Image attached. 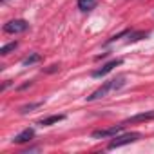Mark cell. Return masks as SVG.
Here are the masks:
<instances>
[{
  "instance_id": "obj_1",
  "label": "cell",
  "mask_w": 154,
  "mask_h": 154,
  "mask_svg": "<svg viewBox=\"0 0 154 154\" xmlns=\"http://www.w3.org/2000/svg\"><path fill=\"white\" fill-rule=\"evenodd\" d=\"M123 85H125V76H118V78H114V80H109V82H105L100 89H96L91 96H87V102H94V100L105 98L107 94L116 93V91H118V89H122Z\"/></svg>"
},
{
  "instance_id": "obj_2",
  "label": "cell",
  "mask_w": 154,
  "mask_h": 154,
  "mask_svg": "<svg viewBox=\"0 0 154 154\" xmlns=\"http://www.w3.org/2000/svg\"><path fill=\"white\" fill-rule=\"evenodd\" d=\"M140 138H141L140 132H127V134H122V136H114V140L109 143V149H118V147L134 143V141H138Z\"/></svg>"
},
{
  "instance_id": "obj_3",
  "label": "cell",
  "mask_w": 154,
  "mask_h": 154,
  "mask_svg": "<svg viewBox=\"0 0 154 154\" xmlns=\"http://www.w3.org/2000/svg\"><path fill=\"white\" fill-rule=\"evenodd\" d=\"M27 27H29V24L26 20H11V22H8L4 26V31L6 33H11V35H17V33L27 31Z\"/></svg>"
},
{
  "instance_id": "obj_4",
  "label": "cell",
  "mask_w": 154,
  "mask_h": 154,
  "mask_svg": "<svg viewBox=\"0 0 154 154\" xmlns=\"http://www.w3.org/2000/svg\"><path fill=\"white\" fill-rule=\"evenodd\" d=\"M123 125H112L109 129H100V131H94L93 132V138H112V136H118L122 132Z\"/></svg>"
},
{
  "instance_id": "obj_5",
  "label": "cell",
  "mask_w": 154,
  "mask_h": 154,
  "mask_svg": "<svg viewBox=\"0 0 154 154\" xmlns=\"http://www.w3.org/2000/svg\"><path fill=\"white\" fill-rule=\"evenodd\" d=\"M122 63H123V60H112V62L105 63L102 69H96V71H93V72H91V76H93V78H100V76H105L107 72H111L114 67H118V65H122Z\"/></svg>"
},
{
  "instance_id": "obj_6",
  "label": "cell",
  "mask_w": 154,
  "mask_h": 154,
  "mask_svg": "<svg viewBox=\"0 0 154 154\" xmlns=\"http://www.w3.org/2000/svg\"><path fill=\"white\" fill-rule=\"evenodd\" d=\"M150 120H154V111H145V112H141V114H136V116L127 118V120L123 122V125H125V123H138V122H150Z\"/></svg>"
},
{
  "instance_id": "obj_7",
  "label": "cell",
  "mask_w": 154,
  "mask_h": 154,
  "mask_svg": "<svg viewBox=\"0 0 154 154\" xmlns=\"http://www.w3.org/2000/svg\"><path fill=\"white\" fill-rule=\"evenodd\" d=\"M35 138V131L33 129H24L20 134H17L15 138H13V143H27V141H31Z\"/></svg>"
},
{
  "instance_id": "obj_8",
  "label": "cell",
  "mask_w": 154,
  "mask_h": 154,
  "mask_svg": "<svg viewBox=\"0 0 154 154\" xmlns=\"http://www.w3.org/2000/svg\"><path fill=\"white\" fill-rule=\"evenodd\" d=\"M96 8V0H78V9L87 13V11H93Z\"/></svg>"
},
{
  "instance_id": "obj_9",
  "label": "cell",
  "mask_w": 154,
  "mask_h": 154,
  "mask_svg": "<svg viewBox=\"0 0 154 154\" xmlns=\"http://www.w3.org/2000/svg\"><path fill=\"white\" fill-rule=\"evenodd\" d=\"M63 118H65L63 114H54V116H49V118H44V120H40V125L47 127V125H53V123H58V122H62Z\"/></svg>"
},
{
  "instance_id": "obj_10",
  "label": "cell",
  "mask_w": 154,
  "mask_h": 154,
  "mask_svg": "<svg viewBox=\"0 0 154 154\" xmlns=\"http://www.w3.org/2000/svg\"><path fill=\"white\" fill-rule=\"evenodd\" d=\"M145 36H147L145 31H140V33H129L127 44H134V42H138V40H141V38H145Z\"/></svg>"
},
{
  "instance_id": "obj_11",
  "label": "cell",
  "mask_w": 154,
  "mask_h": 154,
  "mask_svg": "<svg viewBox=\"0 0 154 154\" xmlns=\"http://www.w3.org/2000/svg\"><path fill=\"white\" fill-rule=\"evenodd\" d=\"M17 47H18V44H17V42H11V44H8V45H4L2 49H0V54L6 56V54H9L11 51H15Z\"/></svg>"
},
{
  "instance_id": "obj_12",
  "label": "cell",
  "mask_w": 154,
  "mask_h": 154,
  "mask_svg": "<svg viewBox=\"0 0 154 154\" xmlns=\"http://www.w3.org/2000/svg\"><path fill=\"white\" fill-rule=\"evenodd\" d=\"M40 54H31V56H27L26 60H24V65H33V63H36V62H40Z\"/></svg>"
},
{
  "instance_id": "obj_13",
  "label": "cell",
  "mask_w": 154,
  "mask_h": 154,
  "mask_svg": "<svg viewBox=\"0 0 154 154\" xmlns=\"http://www.w3.org/2000/svg\"><path fill=\"white\" fill-rule=\"evenodd\" d=\"M38 107H42V102H36V103H29V105H24V107L20 109V112H29V111H33V109H38Z\"/></svg>"
},
{
  "instance_id": "obj_14",
  "label": "cell",
  "mask_w": 154,
  "mask_h": 154,
  "mask_svg": "<svg viewBox=\"0 0 154 154\" xmlns=\"http://www.w3.org/2000/svg\"><path fill=\"white\" fill-rule=\"evenodd\" d=\"M129 33H131V31H129V29H123V31H122V33H118V35H114V36H111V38H109V40H107V44H111V42H116V40H118V38H122V36H125V35H129Z\"/></svg>"
},
{
  "instance_id": "obj_15",
  "label": "cell",
  "mask_w": 154,
  "mask_h": 154,
  "mask_svg": "<svg viewBox=\"0 0 154 154\" xmlns=\"http://www.w3.org/2000/svg\"><path fill=\"white\" fill-rule=\"evenodd\" d=\"M58 69V65H51V69H47V72H54Z\"/></svg>"
},
{
  "instance_id": "obj_16",
  "label": "cell",
  "mask_w": 154,
  "mask_h": 154,
  "mask_svg": "<svg viewBox=\"0 0 154 154\" xmlns=\"http://www.w3.org/2000/svg\"><path fill=\"white\" fill-rule=\"evenodd\" d=\"M0 2H6V0H0Z\"/></svg>"
}]
</instances>
